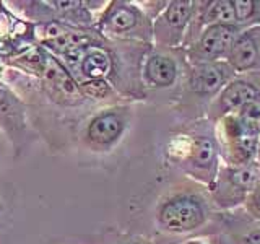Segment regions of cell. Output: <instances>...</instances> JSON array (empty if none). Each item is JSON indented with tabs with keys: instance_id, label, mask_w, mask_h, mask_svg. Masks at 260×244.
<instances>
[{
	"instance_id": "cell-5",
	"label": "cell",
	"mask_w": 260,
	"mask_h": 244,
	"mask_svg": "<svg viewBox=\"0 0 260 244\" xmlns=\"http://www.w3.org/2000/svg\"><path fill=\"white\" fill-rule=\"evenodd\" d=\"M93 28L109 41L153 44V20L137 2L108 0L103 10L94 15Z\"/></svg>"
},
{
	"instance_id": "cell-15",
	"label": "cell",
	"mask_w": 260,
	"mask_h": 244,
	"mask_svg": "<svg viewBox=\"0 0 260 244\" xmlns=\"http://www.w3.org/2000/svg\"><path fill=\"white\" fill-rule=\"evenodd\" d=\"M205 233H215L223 244H260V220L249 217L244 208L216 211Z\"/></svg>"
},
{
	"instance_id": "cell-11",
	"label": "cell",
	"mask_w": 260,
	"mask_h": 244,
	"mask_svg": "<svg viewBox=\"0 0 260 244\" xmlns=\"http://www.w3.org/2000/svg\"><path fill=\"white\" fill-rule=\"evenodd\" d=\"M32 81L38 83V88L44 95L46 100L59 106V108L73 109L88 104L85 96L80 92L77 80L72 77V73L63 67V64L52 54H49L47 67L43 77Z\"/></svg>"
},
{
	"instance_id": "cell-3",
	"label": "cell",
	"mask_w": 260,
	"mask_h": 244,
	"mask_svg": "<svg viewBox=\"0 0 260 244\" xmlns=\"http://www.w3.org/2000/svg\"><path fill=\"white\" fill-rule=\"evenodd\" d=\"M236 75L228 62L187 65L174 109L185 122L205 119L210 104Z\"/></svg>"
},
{
	"instance_id": "cell-2",
	"label": "cell",
	"mask_w": 260,
	"mask_h": 244,
	"mask_svg": "<svg viewBox=\"0 0 260 244\" xmlns=\"http://www.w3.org/2000/svg\"><path fill=\"white\" fill-rule=\"evenodd\" d=\"M215 215L216 210L207 187L185 177L158 199L154 207V225L166 234H202L207 231Z\"/></svg>"
},
{
	"instance_id": "cell-9",
	"label": "cell",
	"mask_w": 260,
	"mask_h": 244,
	"mask_svg": "<svg viewBox=\"0 0 260 244\" xmlns=\"http://www.w3.org/2000/svg\"><path fill=\"white\" fill-rule=\"evenodd\" d=\"M187 65L182 47L168 49L151 44L142 64V83L146 95L150 92L179 93Z\"/></svg>"
},
{
	"instance_id": "cell-25",
	"label": "cell",
	"mask_w": 260,
	"mask_h": 244,
	"mask_svg": "<svg viewBox=\"0 0 260 244\" xmlns=\"http://www.w3.org/2000/svg\"><path fill=\"white\" fill-rule=\"evenodd\" d=\"M255 163L260 168V134H258V140H257V151H255Z\"/></svg>"
},
{
	"instance_id": "cell-23",
	"label": "cell",
	"mask_w": 260,
	"mask_h": 244,
	"mask_svg": "<svg viewBox=\"0 0 260 244\" xmlns=\"http://www.w3.org/2000/svg\"><path fill=\"white\" fill-rule=\"evenodd\" d=\"M114 244H158V242L150 238H145V236H125V238L119 239Z\"/></svg>"
},
{
	"instance_id": "cell-16",
	"label": "cell",
	"mask_w": 260,
	"mask_h": 244,
	"mask_svg": "<svg viewBox=\"0 0 260 244\" xmlns=\"http://www.w3.org/2000/svg\"><path fill=\"white\" fill-rule=\"evenodd\" d=\"M226 62L236 73H249L260 70V26L242 29Z\"/></svg>"
},
{
	"instance_id": "cell-18",
	"label": "cell",
	"mask_w": 260,
	"mask_h": 244,
	"mask_svg": "<svg viewBox=\"0 0 260 244\" xmlns=\"http://www.w3.org/2000/svg\"><path fill=\"white\" fill-rule=\"evenodd\" d=\"M77 83L80 86L81 95L85 96V100L88 103H96L103 106L128 103L106 80H85V81H77Z\"/></svg>"
},
{
	"instance_id": "cell-13",
	"label": "cell",
	"mask_w": 260,
	"mask_h": 244,
	"mask_svg": "<svg viewBox=\"0 0 260 244\" xmlns=\"http://www.w3.org/2000/svg\"><path fill=\"white\" fill-rule=\"evenodd\" d=\"M247 103H260V70L236 73L210 104L205 119L216 122Z\"/></svg>"
},
{
	"instance_id": "cell-22",
	"label": "cell",
	"mask_w": 260,
	"mask_h": 244,
	"mask_svg": "<svg viewBox=\"0 0 260 244\" xmlns=\"http://www.w3.org/2000/svg\"><path fill=\"white\" fill-rule=\"evenodd\" d=\"M181 244H223V241L215 233H202V234L192 236V238L182 241Z\"/></svg>"
},
{
	"instance_id": "cell-24",
	"label": "cell",
	"mask_w": 260,
	"mask_h": 244,
	"mask_svg": "<svg viewBox=\"0 0 260 244\" xmlns=\"http://www.w3.org/2000/svg\"><path fill=\"white\" fill-rule=\"evenodd\" d=\"M8 146H12L10 142H8L7 138H5V135H4L2 132H0V163H2V158H4V155L7 153V148H8Z\"/></svg>"
},
{
	"instance_id": "cell-26",
	"label": "cell",
	"mask_w": 260,
	"mask_h": 244,
	"mask_svg": "<svg viewBox=\"0 0 260 244\" xmlns=\"http://www.w3.org/2000/svg\"><path fill=\"white\" fill-rule=\"evenodd\" d=\"M5 70H7V67L2 64V60H0V81L5 80Z\"/></svg>"
},
{
	"instance_id": "cell-10",
	"label": "cell",
	"mask_w": 260,
	"mask_h": 244,
	"mask_svg": "<svg viewBox=\"0 0 260 244\" xmlns=\"http://www.w3.org/2000/svg\"><path fill=\"white\" fill-rule=\"evenodd\" d=\"M241 31L242 29L236 24H211L203 28L199 36L184 49L187 64L226 62Z\"/></svg>"
},
{
	"instance_id": "cell-27",
	"label": "cell",
	"mask_w": 260,
	"mask_h": 244,
	"mask_svg": "<svg viewBox=\"0 0 260 244\" xmlns=\"http://www.w3.org/2000/svg\"><path fill=\"white\" fill-rule=\"evenodd\" d=\"M2 195H0V220H2V215H4V205H2Z\"/></svg>"
},
{
	"instance_id": "cell-6",
	"label": "cell",
	"mask_w": 260,
	"mask_h": 244,
	"mask_svg": "<svg viewBox=\"0 0 260 244\" xmlns=\"http://www.w3.org/2000/svg\"><path fill=\"white\" fill-rule=\"evenodd\" d=\"M134 120L130 103L101 106L86 119L80 134V143L91 153H109L120 143Z\"/></svg>"
},
{
	"instance_id": "cell-21",
	"label": "cell",
	"mask_w": 260,
	"mask_h": 244,
	"mask_svg": "<svg viewBox=\"0 0 260 244\" xmlns=\"http://www.w3.org/2000/svg\"><path fill=\"white\" fill-rule=\"evenodd\" d=\"M137 4L140 5L142 10L148 15L151 20H154L166 8L168 0H140V2H137Z\"/></svg>"
},
{
	"instance_id": "cell-20",
	"label": "cell",
	"mask_w": 260,
	"mask_h": 244,
	"mask_svg": "<svg viewBox=\"0 0 260 244\" xmlns=\"http://www.w3.org/2000/svg\"><path fill=\"white\" fill-rule=\"evenodd\" d=\"M242 208L249 217L260 220V182L255 186V189L252 191V194L249 195V199L242 205Z\"/></svg>"
},
{
	"instance_id": "cell-7",
	"label": "cell",
	"mask_w": 260,
	"mask_h": 244,
	"mask_svg": "<svg viewBox=\"0 0 260 244\" xmlns=\"http://www.w3.org/2000/svg\"><path fill=\"white\" fill-rule=\"evenodd\" d=\"M219 158L228 166H246L255 161L260 124L230 112L213 122Z\"/></svg>"
},
{
	"instance_id": "cell-1",
	"label": "cell",
	"mask_w": 260,
	"mask_h": 244,
	"mask_svg": "<svg viewBox=\"0 0 260 244\" xmlns=\"http://www.w3.org/2000/svg\"><path fill=\"white\" fill-rule=\"evenodd\" d=\"M165 153L166 160L187 179L207 189L213 184L221 165L213 122L208 119L185 122L179 132L169 137Z\"/></svg>"
},
{
	"instance_id": "cell-19",
	"label": "cell",
	"mask_w": 260,
	"mask_h": 244,
	"mask_svg": "<svg viewBox=\"0 0 260 244\" xmlns=\"http://www.w3.org/2000/svg\"><path fill=\"white\" fill-rule=\"evenodd\" d=\"M236 24L241 29L260 26V0H233Z\"/></svg>"
},
{
	"instance_id": "cell-14",
	"label": "cell",
	"mask_w": 260,
	"mask_h": 244,
	"mask_svg": "<svg viewBox=\"0 0 260 244\" xmlns=\"http://www.w3.org/2000/svg\"><path fill=\"white\" fill-rule=\"evenodd\" d=\"M0 132L16 153L21 151L28 135L26 106L5 80L0 81Z\"/></svg>"
},
{
	"instance_id": "cell-17",
	"label": "cell",
	"mask_w": 260,
	"mask_h": 244,
	"mask_svg": "<svg viewBox=\"0 0 260 244\" xmlns=\"http://www.w3.org/2000/svg\"><path fill=\"white\" fill-rule=\"evenodd\" d=\"M0 60H2V64L8 70L18 72L20 75L31 78V80H39L47 67L49 52L41 46L35 44L18 54L4 57V59H0Z\"/></svg>"
},
{
	"instance_id": "cell-8",
	"label": "cell",
	"mask_w": 260,
	"mask_h": 244,
	"mask_svg": "<svg viewBox=\"0 0 260 244\" xmlns=\"http://www.w3.org/2000/svg\"><path fill=\"white\" fill-rule=\"evenodd\" d=\"M258 182L260 168L255 161L246 166H228L221 163L213 184L208 187L211 203L221 214L242 208Z\"/></svg>"
},
{
	"instance_id": "cell-4",
	"label": "cell",
	"mask_w": 260,
	"mask_h": 244,
	"mask_svg": "<svg viewBox=\"0 0 260 244\" xmlns=\"http://www.w3.org/2000/svg\"><path fill=\"white\" fill-rule=\"evenodd\" d=\"M12 10L32 24L63 23L75 28H93L94 15L108 2L100 0H12L5 2Z\"/></svg>"
},
{
	"instance_id": "cell-12",
	"label": "cell",
	"mask_w": 260,
	"mask_h": 244,
	"mask_svg": "<svg viewBox=\"0 0 260 244\" xmlns=\"http://www.w3.org/2000/svg\"><path fill=\"white\" fill-rule=\"evenodd\" d=\"M195 12V0H168L166 8L153 20V46L179 49Z\"/></svg>"
}]
</instances>
